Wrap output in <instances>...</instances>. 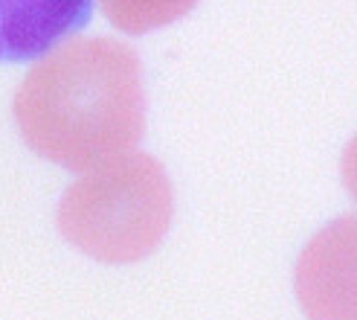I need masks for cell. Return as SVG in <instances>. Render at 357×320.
<instances>
[{
  "label": "cell",
  "instance_id": "cell-3",
  "mask_svg": "<svg viewBox=\"0 0 357 320\" xmlns=\"http://www.w3.org/2000/svg\"><path fill=\"white\" fill-rule=\"evenodd\" d=\"M294 289L308 320H357V212L334 219L302 247Z\"/></svg>",
  "mask_w": 357,
  "mask_h": 320
},
{
  "label": "cell",
  "instance_id": "cell-6",
  "mask_svg": "<svg viewBox=\"0 0 357 320\" xmlns=\"http://www.w3.org/2000/svg\"><path fill=\"white\" fill-rule=\"evenodd\" d=\"M343 181L351 192V198L357 201V137H351V143L343 152Z\"/></svg>",
  "mask_w": 357,
  "mask_h": 320
},
{
  "label": "cell",
  "instance_id": "cell-5",
  "mask_svg": "<svg viewBox=\"0 0 357 320\" xmlns=\"http://www.w3.org/2000/svg\"><path fill=\"white\" fill-rule=\"evenodd\" d=\"M198 0H99L105 17L122 32L142 35L174 24L195 9Z\"/></svg>",
  "mask_w": 357,
  "mask_h": 320
},
{
  "label": "cell",
  "instance_id": "cell-1",
  "mask_svg": "<svg viewBox=\"0 0 357 320\" xmlns=\"http://www.w3.org/2000/svg\"><path fill=\"white\" fill-rule=\"evenodd\" d=\"M15 119L32 152L73 172L131 152L146 129L137 52L114 38L47 50L17 87Z\"/></svg>",
  "mask_w": 357,
  "mask_h": 320
},
{
  "label": "cell",
  "instance_id": "cell-4",
  "mask_svg": "<svg viewBox=\"0 0 357 320\" xmlns=\"http://www.w3.org/2000/svg\"><path fill=\"white\" fill-rule=\"evenodd\" d=\"M93 0H0V61L44 56L91 21Z\"/></svg>",
  "mask_w": 357,
  "mask_h": 320
},
{
  "label": "cell",
  "instance_id": "cell-2",
  "mask_svg": "<svg viewBox=\"0 0 357 320\" xmlns=\"http://www.w3.org/2000/svg\"><path fill=\"white\" fill-rule=\"evenodd\" d=\"M172 224V184L151 154L125 152L87 169L59 207L61 236L105 265L146 259Z\"/></svg>",
  "mask_w": 357,
  "mask_h": 320
}]
</instances>
